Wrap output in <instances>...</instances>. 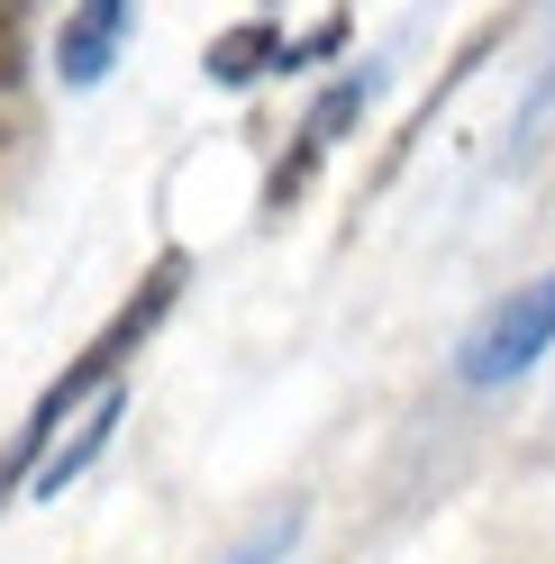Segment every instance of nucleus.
<instances>
[{
    "label": "nucleus",
    "mask_w": 555,
    "mask_h": 564,
    "mask_svg": "<svg viewBox=\"0 0 555 564\" xmlns=\"http://www.w3.org/2000/svg\"><path fill=\"white\" fill-rule=\"evenodd\" d=\"M546 346H555V273H537L529 292H510V301L482 310V328L465 337L456 373L465 382H510V373H529Z\"/></svg>",
    "instance_id": "obj_1"
},
{
    "label": "nucleus",
    "mask_w": 555,
    "mask_h": 564,
    "mask_svg": "<svg viewBox=\"0 0 555 564\" xmlns=\"http://www.w3.org/2000/svg\"><path fill=\"white\" fill-rule=\"evenodd\" d=\"M364 91H373V74H346V83H328V91H319V110H309V119H301V137H292V164H273V183H264V200H273V209H292V200L309 192V173L328 164V147H337L346 128H356Z\"/></svg>",
    "instance_id": "obj_2"
},
{
    "label": "nucleus",
    "mask_w": 555,
    "mask_h": 564,
    "mask_svg": "<svg viewBox=\"0 0 555 564\" xmlns=\"http://www.w3.org/2000/svg\"><path fill=\"white\" fill-rule=\"evenodd\" d=\"M128 19H137V0H74V10H64V37H55V74L74 83V91H91L119 64Z\"/></svg>",
    "instance_id": "obj_3"
},
{
    "label": "nucleus",
    "mask_w": 555,
    "mask_h": 564,
    "mask_svg": "<svg viewBox=\"0 0 555 564\" xmlns=\"http://www.w3.org/2000/svg\"><path fill=\"white\" fill-rule=\"evenodd\" d=\"M119 410H128V392H119V382H100V401L83 410V429H74V446H55V455H37V501H64V482H74V474H91V455L110 446V429H119Z\"/></svg>",
    "instance_id": "obj_4"
},
{
    "label": "nucleus",
    "mask_w": 555,
    "mask_h": 564,
    "mask_svg": "<svg viewBox=\"0 0 555 564\" xmlns=\"http://www.w3.org/2000/svg\"><path fill=\"white\" fill-rule=\"evenodd\" d=\"M210 83H247V74H264V64H283V37H273L264 19H247V28H228V37H210Z\"/></svg>",
    "instance_id": "obj_5"
},
{
    "label": "nucleus",
    "mask_w": 555,
    "mask_h": 564,
    "mask_svg": "<svg viewBox=\"0 0 555 564\" xmlns=\"http://www.w3.org/2000/svg\"><path fill=\"white\" fill-rule=\"evenodd\" d=\"M292 538H301V510H283V519H264V528H255V538L237 546L228 564H283V555H292Z\"/></svg>",
    "instance_id": "obj_6"
},
{
    "label": "nucleus",
    "mask_w": 555,
    "mask_h": 564,
    "mask_svg": "<svg viewBox=\"0 0 555 564\" xmlns=\"http://www.w3.org/2000/svg\"><path fill=\"white\" fill-rule=\"evenodd\" d=\"M19 55H28V10H19V0H0V91L19 83Z\"/></svg>",
    "instance_id": "obj_7"
},
{
    "label": "nucleus",
    "mask_w": 555,
    "mask_h": 564,
    "mask_svg": "<svg viewBox=\"0 0 555 564\" xmlns=\"http://www.w3.org/2000/svg\"><path fill=\"white\" fill-rule=\"evenodd\" d=\"M555 110V46H546V74H537V91H529V128Z\"/></svg>",
    "instance_id": "obj_8"
}]
</instances>
